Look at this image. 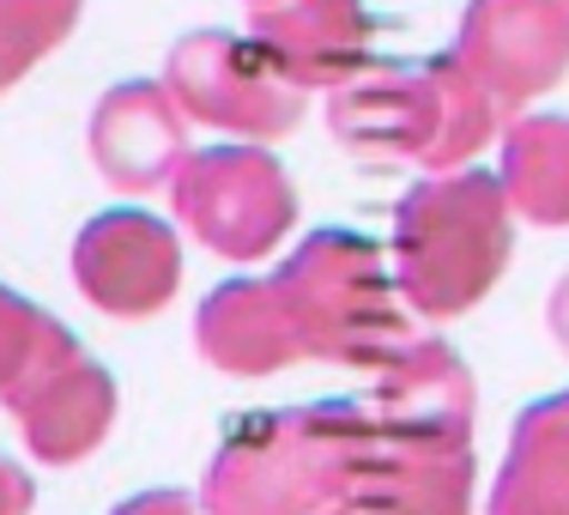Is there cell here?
Here are the masks:
<instances>
[{
    "mask_svg": "<svg viewBox=\"0 0 569 515\" xmlns=\"http://www.w3.org/2000/svg\"><path fill=\"white\" fill-rule=\"evenodd\" d=\"M194 340L230 376H273L303 358L273 279H230V286H219L200 304Z\"/></svg>",
    "mask_w": 569,
    "mask_h": 515,
    "instance_id": "13",
    "label": "cell"
},
{
    "mask_svg": "<svg viewBox=\"0 0 569 515\" xmlns=\"http://www.w3.org/2000/svg\"><path fill=\"white\" fill-rule=\"evenodd\" d=\"M176 219L194 230L224 261H261L284 242L297 219L291 176L267 146H207L188 152L182 170L170 176Z\"/></svg>",
    "mask_w": 569,
    "mask_h": 515,
    "instance_id": "5",
    "label": "cell"
},
{
    "mask_svg": "<svg viewBox=\"0 0 569 515\" xmlns=\"http://www.w3.org/2000/svg\"><path fill=\"white\" fill-rule=\"evenodd\" d=\"M358 406H297L249 418L207 473V515H321L346 497Z\"/></svg>",
    "mask_w": 569,
    "mask_h": 515,
    "instance_id": "3",
    "label": "cell"
},
{
    "mask_svg": "<svg viewBox=\"0 0 569 515\" xmlns=\"http://www.w3.org/2000/svg\"><path fill=\"white\" fill-rule=\"evenodd\" d=\"M273 291L291 316V334L303 358L370 364L382 370L412 346V328L400 316L395 274L382 267V249L358 230H316L291 249V261L273 274Z\"/></svg>",
    "mask_w": 569,
    "mask_h": 515,
    "instance_id": "4",
    "label": "cell"
},
{
    "mask_svg": "<svg viewBox=\"0 0 569 515\" xmlns=\"http://www.w3.org/2000/svg\"><path fill=\"white\" fill-rule=\"evenodd\" d=\"M7 406L24 425L31 455H43L49 467H67V460L91 455L103 443V430L116 418V383L103 364L73 351V358L49 364L43 376H31L24 388H12Z\"/></svg>",
    "mask_w": 569,
    "mask_h": 515,
    "instance_id": "12",
    "label": "cell"
},
{
    "mask_svg": "<svg viewBox=\"0 0 569 515\" xmlns=\"http://www.w3.org/2000/svg\"><path fill=\"white\" fill-rule=\"evenodd\" d=\"M91 165L121 195L164 188L188 158V116L158 79H121L91 110Z\"/></svg>",
    "mask_w": 569,
    "mask_h": 515,
    "instance_id": "9",
    "label": "cell"
},
{
    "mask_svg": "<svg viewBox=\"0 0 569 515\" xmlns=\"http://www.w3.org/2000/svg\"><path fill=\"white\" fill-rule=\"evenodd\" d=\"M86 0H0V91H12L43 56H56Z\"/></svg>",
    "mask_w": 569,
    "mask_h": 515,
    "instance_id": "17",
    "label": "cell"
},
{
    "mask_svg": "<svg viewBox=\"0 0 569 515\" xmlns=\"http://www.w3.org/2000/svg\"><path fill=\"white\" fill-rule=\"evenodd\" d=\"M509 219L503 182L479 170L418 182L395 212V291L430 321L467 316L509 261Z\"/></svg>",
    "mask_w": 569,
    "mask_h": 515,
    "instance_id": "2",
    "label": "cell"
},
{
    "mask_svg": "<svg viewBox=\"0 0 569 515\" xmlns=\"http://www.w3.org/2000/svg\"><path fill=\"white\" fill-rule=\"evenodd\" d=\"M249 43L291 86L340 91L370 56V12L363 0H273L249 12Z\"/></svg>",
    "mask_w": 569,
    "mask_h": 515,
    "instance_id": "10",
    "label": "cell"
},
{
    "mask_svg": "<svg viewBox=\"0 0 569 515\" xmlns=\"http://www.w3.org/2000/svg\"><path fill=\"white\" fill-rule=\"evenodd\" d=\"M24 509H31V479L0 455V515H24Z\"/></svg>",
    "mask_w": 569,
    "mask_h": 515,
    "instance_id": "19",
    "label": "cell"
},
{
    "mask_svg": "<svg viewBox=\"0 0 569 515\" xmlns=\"http://www.w3.org/2000/svg\"><path fill=\"white\" fill-rule=\"evenodd\" d=\"M551 334H558V346L569 351V274L558 279V291H551Z\"/></svg>",
    "mask_w": 569,
    "mask_h": 515,
    "instance_id": "20",
    "label": "cell"
},
{
    "mask_svg": "<svg viewBox=\"0 0 569 515\" xmlns=\"http://www.w3.org/2000/svg\"><path fill=\"white\" fill-rule=\"evenodd\" d=\"M116 515H200V504H188L182 492H146V497H128Z\"/></svg>",
    "mask_w": 569,
    "mask_h": 515,
    "instance_id": "18",
    "label": "cell"
},
{
    "mask_svg": "<svg viewBox=\"0 0 569 515\" xmlns=\"http://www.w3.org/2000/svg\"><path fill=\"white\" fill-rule=\"evenodd\" d=\"M363 418L400 437L425 443H467L472 425V376L442 340H412L400 358L376 370V388L363 400Z\"/></svg>",
    "mask_w": 569,
    "mask_h": 515,
    "instance_id": "11",
    "label": "cell"
},
{
    "mask_svg": "<svg viewBox=\"0 0 569 515\" xmlns=\"http://www.w3.org/2000/svg\"><path fill=\"white\" fill-rule=\"evenodd\" d=\"M491 515H569V395L539 400L515 425Z\"/></svg>",
    "mask_w": 569,
    "mask_h": 515,
    "instance_id": "14",
    "label": "cell"
},
{
    "mask_svg": "<svg viewBox=\"0 0 569 515\" xmlns=\"http://www.w3.org/2000/svg\"><path fill=\"white\" fill-rule=\"evenodd\" d=\"M328 128L363 165H418L430 176L467 170V158L503 128L479 79L449 56L382 67V73L340 86L328 103Z\"/></svg>",
    "mask_w": 569,
    "mask_h": 515,
    "instance_id": "1",
    "label": "cell"
},
{
    "mask_svg": "<svg viewBox=\"0 0 569 515\" xmlns=\"http://www.w3.org/2000/svg\"><path fill=\"white\" fill-rule=\"evenodd\" d=\"M455 61L479 79L491 110L515 121L539 91L569 73V7L563 0H472L460 19Z\"/></svg>",
    "mask_w": 569,
    "mask_h": 515,
    "instance_id": "7",
    "label": "cell"
},
{
    "mask_svg": "<svg viewBox=\"0 0 569 515\" xmlns=\"http://www.w3.org/2000/svg\"><path fill=\"white\" fill-rule=\"evenodd\" d=\"M503 200L527 225H569V116H515L503 133Z\"/></svg>",
    "mask_w": 569,
    "mask_h": 515,
    "instance_id": "15",
    "label": "cell"
},
{
    "mask_svg": "<svg viewBox=\"0 0 569 515\" xmlns=\"http://www.w3.org/2000/svg\"><path fill=\"white\" fill-rule=\"evenodd\" d=\"M73 334L61 328L56 316H43L37 304H24L19 291L0 286V400L12 388H24L31 376H43L49 364L73 358Z\"/></svg>",
    "mask_w": 569,
    "mask_h": 515,
    "instance_id": "16",
    "label": "cell"
},
{
    "mask_svg": "<svg viewBox=\"0 0 569 515\" xmlns=\"http://www.w3.org/2000/svg\"><path fill=\"white\" fill-rule=\"evenodd\" d=\"M164 91L188 121L237 133V146H261L291 133L309 103L303 86H291L249 37H230V31L182 37L164 61Z\"/></svg>",
    "mask_w": 569,
    "mask_h": 515,
    "instance_id": "6",
    "label": "cell"
},
{
    "mask_svg": "<svg viewBox=\"0 0 569 515\" xmlns=\"http://www.w3.org/2000/svg\"><path fill=\"white\" fill-rule=\"evenodd\" d=\"M73 279L103 316H121V321L158 316L182 286V242L152 212H133V207L98 212L73 242Z\"/></svg>",
    "mask_w": 569,
    "mask_h": 515,
    "instance_id": "8",
    "label": "cell"
},
{
    "mask_svg": "<svg viewBox=\"0 0 569 515\" xmlns=\"http://www.w3.org/2000/svg\"><path fill=\"white\" fill-rule=\"evenodd\" d=\"M254 7H273V0H249V12H254Z\"/></svg>",
    "mask_w": 569,
    "mask_h": 515,
    "instance_id": "21",
    "label": "cell"
},
{
    "mask_svg": "<svg viewBox=\"0 0 569 515\" xmlns=\"http://www.w3.org/2000/svg\"><path fill=\"white\" fill-rule=\"evenodd\" d=\"M563 7H569V0H563Z\"/></svg>",
    "mask_w": 569,
    "mask_h": 515,
    "instance_id": "22",
    "label": "cell"
}]
</instances>
